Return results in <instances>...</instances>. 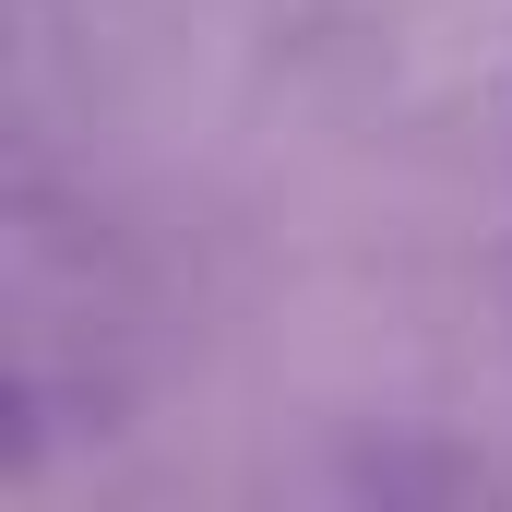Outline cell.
Here are the masks:
<instances>
[]
</instances>
